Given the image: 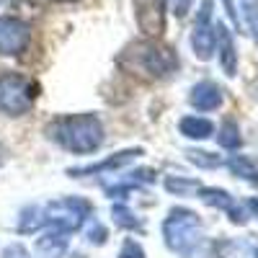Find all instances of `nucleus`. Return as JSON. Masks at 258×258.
<instances>
[{
  "label": "nucleus",
  "mask_w": 258,
  "mask_h": 258,
  "mask_svg": "<svg viewBox=\"0 0 258 258\" xmlns=\"http://www.w3.org/2000/svg\"><path fill=\"white\" fill-rule=\"evenodd\" d=\"M49 137L73 155H91L103 145V124L96 114H75L52 121Z\"/></svg>",
  "instance_id": "1"
},
{
  "label": "nucleus",
  "mask_w": 258,
  "mask_h": 258,
  "mask_svg": "<svg viewBox=\"0 0 258 258\" xmlns=\"http://www.w3.org/2000/svg\"><path fill=\"white\" fill-rule=\"evenodd\" d=\"M119 62L129 73H142L145 78H165L178 68V57L170 47H160L155 41H135L124 49Z\"/></svg>",
  "instance_id": "2"
},
{
  "label": "nucleus",
  "mask_w": 258,
  "mask_h": 258,
  "mask_svg": "<svg viewBox=\"0 0 258 258\" xmlns=\"http://www.w3.org/2000/svg\"><path fill=\"white\" fill-rule=\"evenodd\" d=\"M163 238L165 245L176 253H186L191 245H197L202 240V220L197 212L176 207L168 212V217L163 222Z\"/></svg>",
  "instance_id": "3"
},
{
  "label": "nucleus",
  "mask_w": 258,
  "mask_h": 258,
  "mask_svg": "<svg viewBox=\"0 0 258 258\" xmlns=\"http://www.w3.org/2000/svg\"><path fill=\"white\" fill-rule=\"evenodd\" d=\"M36 93H39V88L34 80L18 75V73L3 75L0 78V114H6V116L29 114Z\"/></svg>",
  "instance_id": "4"
},
{
  "label": "nucleus",
  "mask_w": 258,
  "mask_h": 258,
  "mask_svg": "<svg viewBox=\"0 0 258 258\" xmlns=\"http://www.w3.org/2000/svg\"><path fill=\"white\" fill-rule=\"evenodd\" d=\"M91 212V204L85 199H75V197H68V199H57V202H49L44 207V225L59 230V232H75L85 225V214Z\"/></svg>",
  "instance_id": "5"
},
{
  "label": "nucleus",
  "mask_w": 258,
  "mask_h": 258,
  "mask_svg": "<svg viewBox=\"0 0 258 258\" xmlns=\"http://www.w3.org/2000/svg\"><path fill=\"white\" fill-rule=\"evenodd\" d=\"M217 47V26L212 24V0H204L191 29V49L199 59H209Z\"/></svg>",
  "instance_id": "6"
},
{
  "label": "nucleus",
  "mask_w": 258,
  "mask_h": 258,
  "mask_svg": "<svg viewBox=\"0 0 258 258\" xmlns=\"http://www.w3.org/2000/svg\"><path fill=\"white\" fill-rule=\"evenodd\" d=\"M29 26L21 18L6 16L0 18V54L16 57L29 47Z\"/></svg>",
  "instance_id": "7"
},
{
  "label": "nucleus",
  "mask_w": 258,
  "mask_h": 258,
  "mask_svg": "<svg viewBox=\"0 0 258 258\" xmlns=\"http://www.w3.org/2000/svg\"><path fill=\"white\" fill-rule=\"evenodd\" d=\"M137 24L147 36H160L165 31V6L163 0H137Z\"/></svg>",
  "instance_id": "8"
},
{
  "label": "nucleus",
  "mask_w": 258,
  "mask_h": 258,
  "mask_svg": "<svg viewBox=\"0 0 258 258\" xmlns=\"http://www.w3.org/2000/svg\"><path fill=\"white\" fill-rule=\"evenodd\" d=\"M197 194H199V199H202L204 204H209V207H214V209H222L235 225H245V222H248V214H245L238 204H235V199L230 197L225 188H204V186H199Z\"/></svg>",
  "instance_id": "9"
},
{
  "label": "nucleus",
  "mask_w": 258,
  "mask_h": 258,
  "mask_svg": "<svg viewBox=\"0 0 258 258\" xmlns=\"http://www.w3.org/2000/svg\"><path fill=\"white\" fill-rule=\"evenodd\" d=\"M222 101H225L222 88L217 83H212V80H199L191 88V93H188V103L197 111H217L222 106Z\"/></svg>",
  "instance_id": "10"
},
{
  "label": "nucleus",
  "mask_w": 258,
  "mask_h": 258,
  "mask_svg": "<svg viewBox=\"0 0 258 258\" xmlns=\"http://www.w3.org/2000/svg\"><path fill=\"white\" fill-rule=\"evenodd\" d=\"M140 155H142V150H121V153L111 155L109 160H101V163H96V165H88V168H73V170H70V176L78 178V176L101 173V170H116V168H121V165H126V163H132V160L140 158Z\"/></svg>",
  "instance_id": "11"
},
{
  "label": "nucleus",
  "mask_w": 258,
  "mask_h": 258,
  "mask_svg": "<svg viewBox=\"0 0 258 258\" xmlns=\"http://www.w3.org/2000/svg\"><path fill=\"white\" fill-rule=\"evenodd\" d=\"M214 49L220 52V62H222L225 75L232 78L235 73H238V52H235V41H232L230 31L222 24H217V47Z\"/></svg>",
  "instance_id": "12"
},
{
  "label": "nucleus",
  "mask_w": 258,
  "mask_h": 258,
  "mask_svg": "<svg viewBox=\"0 0 258 258\" xmlns=\"http://www.w3.org/2000/svg\"><path fill=\"white\" fill-rule=\"evenodd\" d=\"M36 250H39L41 258H62L64 250H68V232H59V230L52 227V232L39 238Z\"/></svg>",
  "instance_id": "13"
},
{
  "label": "nucleus",
  "mask_w": 258,
  "mask_h": 258,
  "mask_svg": "<svg viewBox=\"0 0 258 258\" xmlns=\"http://www.w3.org/2000/svg\"><path fill=\"white\" fill-rule=\"evenodd\" d=\"M178 129H181V135L188 137V140H207L214 135V124L204 116H183L178 121Z\"/></svg>",
  "instance_id": "14"
},
{
  "label": "nucleus",
  "mask_w": 258,
  "mask_h": 258,
  "mask_svg": "<svg viewBox=\"0 0 258 258\" xmlns=\"http://www.w3.org/2000/svg\"><path fill=\"white\" fill-rule=\"evenodd\" d=\"M227 168H230V173L235 178H240L250 186H258V163L245 158V155H232L227 160Z\"/></svg>",
  "instance_id": "15"
},
{
  "label": "nucleus",
  "mask_w": 258,
  "mask_h": 258,
  "mask_svg": "<svg viewBox=\"0 0 258 258\" xmlns=\"http://www.w3.org/2000/svg\"><path fill=\"white\" fill-rule=\"evenodd\" d=\"M225 248H230V243L225 240H212V243H204L199 240L197 245H191L186 250V258H225Z\"/></svg>",
  "instance_id": "16"
},
{
  "label": "nucleus",
  "mask_w": 258,
  "mask_h": 258,
  "mask_svg": "<svg viewBox=\"0 0 258 258\" xmlns=\"http://www.w3.org/2000/svg\"><path fill=\"white\" fill-rule=\"evenodd\" d=\"M39 227H44V207L31 204V207L24 209V214H21L18 230L24 232V235H31V232H36Z\"/></svg>",
  "instance_id": "17"
},
{
  "label": "nucleus",
  "mask_w": 258,
  "mask_h": 258,
  "mask_svg": "<svg viewBox=\"0 0 258 258\" xmlns=\"http://www.w3.org/2000/svg\"><path fill=\"white\" fill-rule=\"evenodd\" d=\"M217 142H220V147H225V150H238V147L243 145L240 129H238V124H235L232 119H225V121H222L220 132H217Z\"/></svg>",
  "instance_id": "18"
},
{
  "label": "nucleus",
  "mask_w": 258,
  "mask_h": 258,
  "mask_svg": "<svg viewBox=\"0 0 258 258\" xmlns=\"http://www.w3.org/2000/svg\"><path fill=\"white\" fill-rule=\"evenodd\" d=\"M199 181H194V178H181V176H168L165 178V188L170 194H176V197H186L188 191H199Z\"/></svg>",
  "instance_id": "19"
},
{
  "label": "nucleus",
  "mask_w": 258,
  "mask_h": 258,
  "mask_svg": "<svg viewBox=\"0 0 258 258\" xmlns=\"http://www.w3.org/2000/svg\"><path fill=\"white\" fill-rule=\"evenodd\" d=\"M111 217H114V222H116L119 227H124V230H140V227H142V222H140L124 204H116V207L111 209Z\"/></svg>",
  "instance_id": "20"
},
{
  "label": "nucleus",
  "mask_w": 258,
  "mask_h": 258,
  "mask_svg": "<svg viewBox=\"0 0 258 258\" xmlns=\"http://www.w3.org/2000/svg\"><path fill=\"white\" fill-rule=\"evenodd\" d=\"M186 158H188V163L199 165V168H220V165H222L220 155H214V153H204V150H188Z\"/></svg>",
  "instance_id": "21"
},
{
  "label": "nucleus",
  "mask_w": 258,
  "mask_h": 258,
  "mask_svg": "<svg viewBox=\"0 0 258 258\" xmlns=\"http://www.w3.org/2000/svg\"><path fill=\"white\" fill-rule=\"evenodd\" d=\"M191 3H194V0H163L165 11H170L176 18H183L191 11Z\"/></svg>",
  "instance_id": "22"
},
{
  "label": "nucleus",
  "mask_w": 258,
  "mask_h": 258,
  "mask_svg": "<svg viewBox=\"0 0 258 258\" xmlns=\"http://www.w3.org/2000/svg\"><path fill=\"white\" fill-rule=\"evenodd\" d=\"M245 21H248V31L253 34V39L258 41V6L255 3H245Z\"/></svg>",
  "instance_id": "23"
},
{
  "label": "nucleus",
  "mask_w": 258,
  "mask_h": 258,
  "mask_svg": "<svg viewBox=\"0 0 258 258\" xmlns=\"http://www.w3.org/2000/svg\"><path fill=\"white\" fill-rule=\"evenodd\" d=\"M0 258H31V255H29V250L21 245V243H11V245L3 250V255H0Z\"/></svg>",
  "instance_id": "24"
},
{
  "label": "nucleus",
  "mask_w": 258,
  "mask_h": 258,
  "mask_svg": "<svg viewBox=\"0 0 258 258\" xmlns=\"http://www.w3.org/2000/svg\"><path fill=\"white\" fill-rule=\"evenodd\" d=\"M119 258H145V253H142V248H140L135 240H126L124 248H121V255H119Z\"/></svg>",
  "instance_id": "25"
},
{
  "label": "nucleus",
  "mask_w": 258,
  "mask_h": 258,
  "mask_svg": "<svg viewBox=\"0 0 258 258\" xmlns=\"http://www.w3.org/2000/svg\"><path fill=\"white\" fill-rule=\"evenodd\" d=\"M88 235H91V240H93V243H103L106 238H109L106 227H103V225H98V222H93V227H91V232H88Z\"/></svg>",
  "instance_id": "26"
},
{
  "label": "nucleus",
  "mask_w": 258,
  "mask_h": 258,
  "mask_svg": "<svg viewBox=\"0 0 258 258\" xmlns=\"http://www.w3.org/2000/svg\"><path fill=\"white\" fill-rule=\"evenodd\" d=\"M222 3H225V8H227V16L232 18V24L238 26V13H235V6H232V0H222Z\"/></svg>",
  "instance_id": "27"
},
{
  "label": "nucleus",
  "mask_w": 258,
  "mask_h": 258,
  "mask_svg": "<svg viewBox=\"0 0 258 258\" xmlns=\"http://www.w3.org/2000/svg\"><path fill=\"white\" fill-rule=\"evenodd\" d=\"M248 209L255 214V217H258V199H248Z\"/></svg>",
  "instance_id": "28"
},
{
  "label": "nucleus",
  "mask_w": 258,
  "mask_h": 258,
  "mask_svg": "<svg viewBox=\"0 0 258 258\" xmlns=\"http://www.w3.org/2000/svg\"><path fill=\"white\" fill-rule=\"evenodd\" d=\"M52 3H78V0H52Z\"/></svg>",
  "instance_id": "29"
}]
</instances>
